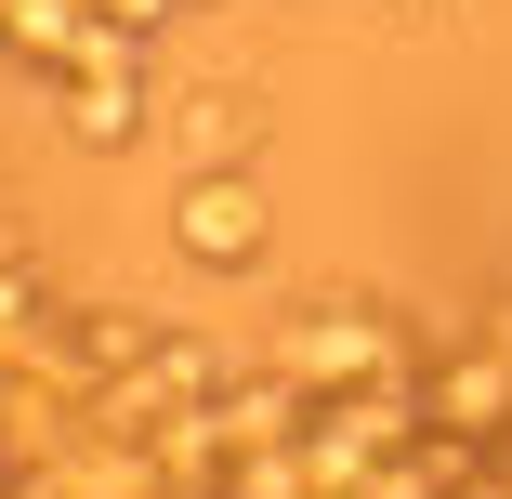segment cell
<instances>
[{"instance_id":"2","label":"cell","mask_w":512,"mask_h":499,"mask_svg":"<svg viewBox=\"0 0 512 499\" xmlns=\"http://www.w3.org/2000/svg\"><path fill=\"white\" fill-rule=\"evenodd\" d=\"M184 145H197V171H250V158H263V106H250L237 79L197 92V106H184Z\"/></svg>"},{"instance_id":"3","label":"cell","mask_w":512,"mask_h":499,"mask_svg":"<svg viewBox=\"0 0 512 499\" xmlns=\"http://www.w3.org/2000/svg\"><path fill=\"white\" fill-rule=\"evenodd\" d=\"M66 132H79V145H106V158H119V145L145 132V79H132V66H92V79L66 92Z\"/></svg>"},{"instance_id":"1","label":"cell","mask_w":512,"mask_h":499,"mask_svg":"<svg viewBox=\"0 0 512 499\" xmlns=\"http://www.w3.org/2000/svg\"><path fill=\"white\" fill-rule=\"evenodd\" d=\"M171 237H184L197 263L250 276V263H263V237H276V224H263V184H250V171H184V197H171Z\"/></svg>"}]
</instances>
